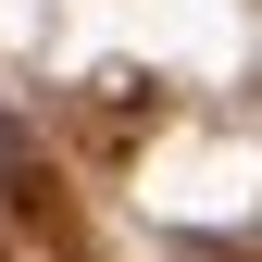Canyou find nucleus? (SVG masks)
<instances>
[{"instance_id": "1", "label": "nucleus", "mask_w": 262, "mask_h": 262, "mask_svg": "<svg viewBox=\"0 0 262 262\" xmlns=\"http://www.w3.org/2000/svg\"><path fill=\"white\" fill-rule=\"evenodd\" d=\"M25 175H38V162H25V125L0 113V200H25Z\"/></svg>"}]
</instances>
